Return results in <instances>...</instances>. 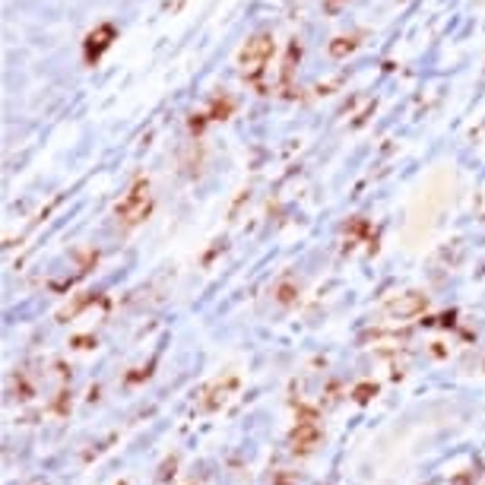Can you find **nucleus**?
I'll list each match as a JSON object with an SVG mask.
<instances>
[{"mask_svg":"<svg viewBox=\"0 0 485 485\" xmlns=\"http://www.w3.org/2000/svg\"><path fill=\"white\" fill-rule=\"evenodd\" d=\"M149 209H153V197H149V181H136L131 190H127V197L114 207V213H118V219L124 225H136L143 222L149 216Z\"/></svg>","mask_w":485,"mask_h":485,"instance_id":"f257e3e1","label":"nucleus"},{"mask_svg":"<svg viewBox=\"0 0 485 485\" xmlns=\"http://www.w3.org/2000/svg\"><path fill=\"white\" fill-rule=\"evenodd\" d=\"M270 54H273L270 36H257V38H251V42L241 48V64H244V73H248V80L261 77L263 67H266V60H270Z\"/></svg>","mask_w":485,"mask_h":485,"instance_id":"f03ea898","label":"nucleus"},{"mask_svg":"<svg viewBox=\"0 0 485 485\" xmlns=\"http://www.w3.org/2000/svg\"><path fill=\"white\" fill-rule=\"evenodd\" d=\"M317 441H320L317 419H314V413H302L298 425L292 428V450H295V454H308V450L317 447Z\"/></svg>","mask_w":485,"mask_h":485,"instance_id":"7ed1b4c3","label":"nucleus"},{"mask_svg":"<svg viewBox=\"0 0 485 485\" xmlns=\"http://www.w3.org/2000/svg\"><path fill=\"white\" fill-rule=\"evenodd\" d=\"M428 308V295H422V292H406V295L393 298L391 305H387V311L393 314V317H415V314H422Z\"/></svg>","mask_w":485,"mask_h":485,"instance_id":"20e7f679","label":"nucleus"},{"mask_svg":"<svg viewBox=\"0 0 485 485\" xmlns=\"http://www.w3.org/2000/svg\"><path fill=\"white\" fill-rule=\"evenodd\" d=\"M111 26H99V29L92 32V36L86 38V60H99L102 51H105L108 45H111Z\"/></svg>","mask_w":485,"mask_h":485,"instance_id":"39448f33","label":"nucleus"},{"mask_svg":"<svg viewBox=\"0 0 485 485\" xmlns=\"http://www.w3.org/2000/svg\"><path fill=\"white\" fill-rule=\"evenodd\" d=\"M371 393H374V387H359V391H355V400L365 403L368 397H371Z\"/></svg>","mask_w":485,"mask_h":485,"instance_id":"423d86ee","label":"nucleus"},{"mask_svg":"<svg viewBox=\"0 0 485 485\" xmlns=\"http://www.w3.org/2000/svg\"><path fill=\"white\" fill-rule=\"evenodd\" d=\"M292 298H295V295H292V289H289V285H283V289H279V302H285V305H289Z\"/></svg>","mask_w":485,"mask_h":485,"instance_id":"0eeeda50","label":"nucleus"}]
</instances>
